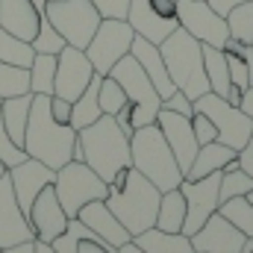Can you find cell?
I'll list each match as a JSON object with an SVG mask.
<instances>
[{"mask_svg": "<svg viewBox=\"0 0 253 253\" xmlns=\"http://www.w3.org/2000/svg\"><path fill=\"white\" fill-rule=\"evenodd\" d=\"M100 74H94L91 77V83L85 85V91L71 103V121L68 124L74 126V129H83V126L94 124L100 115H103V109H100V100H97V94H100Z\"/></svg>", "mask_w": 253, "mask_h": 253, "instance_id": "4316f807", "label": "cell"}, {"mask_svg": "<svg viewBox=\"0 0 253 253\" xmlns=\"http://www.w3.org/2000/svg\"><path fill=\"white\" fill-rule=\"evenodd\" d=\"M224 53H227V65H230V80H233V85H239L242 91L251 88L253 85V44L227 39Z\"/></svg>", "mask_w": 253, "mask_h": 253, "instance_id": "d4e9b609", "label": "cell"}, {"mask_svg": "<svg viewBox=\"0 0 253 253\" xmlns=\"http://www.w3.org/2000/svg\"><path fill=\"white\" fill-rule=\"evenodd\" d=\"M39 12L33 0H0V27L9 30L12 36L33 42L39 33Z\"/></svg>", "mask_w": 253, "mask_h": 253, "instance_id": "7402d4cb", "label": "cell"}, {"mask_svg": "<svg viewBox=\"0 0 253 253\" xmlns=\"http://www.w3.org/2000/svg\"><path fill=\"white\" fill-rule=\"evenodd\" d=\"M74 144H77V129L71 124H59L50 112V94H33L30 106V121L24 135V150L27 156L62 168L65 162L74 159Z\"/></svg>", "mask_w": 253, "mask_h": 253, "instance_id": "7a4b0ae2", "label": "cell"}, {"mask_svg": "<svg viewBox=\"0 0 253 253\" xmlns=\"http://www.w3.org/2000/svg\"><path fill=\"white\" fill-rule=\"evenodd\" d=\"M132 39H135V30L129 27L126 18H103L97 33L91 36V42L85 47V56L94 65V74L106 77L115 68V62H121L129 53Z\"/></svg>", "mask_w": 253, "mask_h": 253, "instance_id": "30bf717a", "label": "cell"}, {"mask_svg": "<svg viewBox=\"0 0 253 253\" xmlns=\"http://www.w3.org/2000/svg\"><path fill=\"white\" fill-rule=\"evenodd\" d=\"M224 18H227L230 39L245 42V44H253V0H245V3H239V6H233Z\"/></svg>", "mask_w": 253, "mask_h": 253, "instance_id": "1f68e13d", "label": "cell"}, {"mask_svg": "<svg viewBox=\"0 0 253 253\" xmlns=\"http://www.w3.org/2000/svg\"><path fill=\"white\" fill-rule=\"evenodd\" d=\"M162 109H171V112H177V115L191 118V115H194V100L186 97V91H180V88H177L171 97H165V100H162Z\"/></svg>", "mask_w": 253, "mask_h": 253, "instance_id": "ab89813d", "label": "cell"}, {"mask_svg": "<svg viewBox=\"0 0 253 253\" xmlns=\"http://www.w3.org/2000/svg\"><path fill=\"white\" fill-rule=\"evenodd\" d=\"M126 21L135 30V36H141L153 44H162L180 27L177 0H129Z\"/></svg>", "mask_w": 253, "mask_h": 253, "instance_id": "8fae6325", "label": "cell"}, {"mask_svg": "<svg viewBox=\"0 0 253 253\" xmlns=\"http://www.w3.org/2000/svg\"><path fill=\"white\" fill-rule=\"evenodd\" d=\"M33 56H36V50H33L30 42L18 39V36H12L9 30L0 27V62L30 68V65H33Z\"/></svg>", "mask_w": 253, "mask_h": 253, "instance_id": "4dcf8cb0", "label": "cell"}, {"mask_svg": "<svg viewBox=\"0 0 253 253\" xmlns=\"http://www.w3.org/2000/svg\"><path fill=\"white\" fill-rule=\"evenodd\" d=\"M30 91V68L0 62V97H18Z\"/></svg>", "mask_w": 253, "mask_h": 253, "instance_id": "836d02e7", "label": "cell"}, {"mask_svg": "<svg viewBox=\"0 0 253 253\" xmlns=\"http://www.w3.org/2000/svg\"><path fill=\"white\" fill-rule=\"evenodd\" d=\"M129 53H132V56L138 59V65L144 68V74L150 77V83L156 85V91H159V97H162V100H165V97H171V94L177 91V85H174V80H171V74H168V68H165V59H162L159 44H153V42H147V39L135 36V39H132Z\"/></svg>", "mask_w": 253, "mask_h": 253, "instance_id": "44dd1931", "label": "cell"}, {"mask_svg": "<svg viewBox=\"0 0 253 253\" xmlns=\"http://www.w3.org/2000/svg\"><path fill=\"white\" fill-rule=\"evenodd\" d=\"M97 100H100V109H103V115H118L121 109L126 106V91H124V85L115 80V77H103L100 80V94H97Z\"/></svg>", "mask_w": 253, "mask_h": 253, "instance_id": "d590c367", "label": "cell"}, {"mask_svg": "<svg viewBox=\"0 0 253 253\" xmlns=\"http://www.w3.org/2000/svg\"><path fill=\"white\" fill-rule=\"evenodd\" d=\"M3 174H6V165H3V162H0V177H3Z\"/></svg>", "mask_w": 253, "mask_h": 253, "instance_id": "816d5d0a", "label": "cell"}, {"mask_svg": "<svg viewBox=\"0 0 253 253\" xmlns=\"http://www.w3.org/2000/svg\"><path fill=\"white\" fill-rule=\"evenodd\" d=\"M218 212H221L233 227H239L245 236H251V239H253V203L245 197V194L224 200V203L218 206Z\"/></svg>", "mask_w": 253, "mask_h": 253, "instance_id": "d6a6232c", "label": "cell"}, {"mask_svg": "<svg viewBox=\"0 0 253 253\" xmlns=\"http://www.w3.org/2000/svg\"><path fill=\"white\" fill-rule=\"evenodd\" d=\"M91 77H94V65L85 56V50L65 44L62 50H59V56H56L53 94H59V97H65V100L74 103V100L85 91V85L91 83Z\"/></svg>", "mask_w": 253, "mask_h": 253, "instance_id": "5bb4252c", "label": "cell"}, {"mask_svg": "<svg viewBox=\"0 0 253 253\" xmlns=\"http://www.w3.org/2000/svg\"><path fill=\"white\" fill-rule=\"evenodd\" d=\"M156 124H159L165 141L171 144V150H174V156H177V162H180V168H183V174H186L191 168V162H194V156H197V150H200V144H197V138H194L191 118L177 115V112H171V109H159Z\"/></svg>", "mask_w": 253, "mask_h": 253, "instance_id": "d6986e66", "label": "cell"}, {"mask_svg": "<svg viewBox=\"0 0 253 253\" xmlns=\"http://www.w3.org/2000/svg\"><path fill=\"white\" fill-rule=\"evenodd\" d=\"M30 106H33V91L18 94V97H3L0 112H3V124L9 129L12 141L24 147V135H27V121H30Z\"/></svg>", "mask_w": 253, "mask_h": 253, "instance_id": "484cf974", "label": "cell"}, {"mask_svg": "<svg viewBox=\"0 0 253 253\" xmlns=\"http://www.w3.org/2000/svg\"><path fill=\"white\" fill-rule=\"evenodd\" d=\"M115 253H147V251H141V248H138V245L129 239V242H126V245H121V248H118Z\"/></svg>", "mask_w": 253, "mask_h": 253, "instance_id": "c3c4849f", "label": "cell"}, {"mask_svg": "<svg viewBox=\"0 0 253 253\" xmlns=\"http://www.w3.org/2000/svg\"><path fill=\"white\" fill-rule=\"evenodd\" d=\"M0 253H3V251H0Z\"/></svg>", "mask_w": 253, "mask_h": 253, "instance_id": "f5cc1de1", "label": "cell"}, {"mask_svg": "<svg viewBox=\"0 0 253 253\" xmlns=\"http://www.w3.org/2000/svg\"><path fill=\"white\" fill-rule=\"evenodd\" d=\"M132 242L147 253H194L191 236H186V233H165L159 227H150V230L132 236Z\"/></svg>", "mask_w": 253, "mask_h": 253, "instance_id": "cb8c5ba5", "label": "cell"}, {"mask_svg": "<svg viewBox=\"0 0 253 253\" xmlns=\"http://www.w3.org/2000/svg\"><path fill=\"white\" fill-rule=\"evenodd\" d=\"M206 3H209L218 15H227L233 6H239V3H245V0H206Z\"/></svg>", "mask_w": 253, "mask_h": 253, "instance_id": "f6af8a7d", "label": "cell"}, {"mask_svg": "<svg viewBox=\"0 0 253 253\" xmlns=\"http://www.w3.org/2000/svg\"><path fill=\"white\" fill-rule=\"evenodd\" d=\"M221 174L224 171H212L209 177H200V180H183L180 191L186 197V224H183V233L194 236L206 221L209 215L218 212L221 206Z\"/></svg>", "mask_w": 253, "mask_h": 253, "instance_id": "7c38bea8", "label": "cell"}, {"mask_svg": "<svg viewBox=\"0 0 253 253\" xmlns=\"http://www.w3.org/2000/svg\"><path fill=\"white\" fill-rule=\"evenodd\" d=\"M30 44H33L36 53H53V56H59V50H62L68 42L56 33V27L47 21V15H42L39 18V33H36V39Z\"/></svg>", "mask_w": 253, "mask_h": 253, "instance_id": "8d00e7d4", "label": "cell"}, {"mask_svg": "<svg viewBox=\"0 0 253 253\" xmlns=\"http://www.w3.org/2000/svg\"><path fill=\"white\" fill-rule=\"evenodd\" d=\"M203 68H206L209 91L227 97L230 88H233V80H230V65H227V53H224V47L203 44Z\"/></svg>", "mask_w": 253, "mask_h": 253, "instance_id": "83f0119b", "label": "cell"}, {"mask_svg": "<svg viewBox=\"0 0 253 253\" xmlns=\"http://www.w3.org/2000/svg\"><path fill=\"white\" fill-rule=\"evenodd\" d=\"M191 126H194V138H197V144L218 141V129H215V124H212L203 112H197V109H194V115H191Z\"/></svg>", "mask_w": 253, "mask_h": 253, "instance_id": "f35d334b", "label": "cell"}, {"mask_svg": "<svg viewBox=\"0 0 253 253\" xmlns=\"http://www.w3.org/2000/svg\"><path fill=\"white\" fill-rule=\"evenodd\" d=\"M129 156H132V168L141 171L159 191L177 189L186 180V174H183L171 144L165 141L159 124L138 126L129 135Z\"/></svg>", "mask_w": 253, "mask_h": 253, "instance_id": "5b68a950", "label": "cell"}, {"mask_svg": "<svg viewBox=\"0 0 253 253\" xmlns=\"http://www.w3.org/2000/svg\"><path fill=\"white\" fill-rule=\"evenodd\" d=\"M230 162H236V150L221 144V141H209V144H200L191 168L186 171V180H200V177H209L212 171H224Z\"/></svg>", "mask_w": 253, "mask_h": 253, "instance_id": "603a6c76", "label": "cell"}, {"mask_svg": "<svg viewBox=\"0 0 253 253\" xmlns=\"http://www.w3.org/2000/svg\"><path fill=\"white\" fill-rule=\"evenodd\" d=\"M236 165L242 168V171H248L253 177V132H251V138H248V144L236 153Z\"/></svg>", "mask_w": 253, "mask_h": 253, "instance_id": "7bdbcfd3", "label": "cell"}, {"mask_svg": "<svg viewBox=\"0 0 253 253\" xmlns=\"http://www.w3.org/2000/svg\"><path fill=\"white\" fill-rule=\"evenodd\" d=\"M159 200H162V191L132 165H126L115 174V180L109 183V194H106V206L129 230V236H138L156 227Z\"/></svg>", "mask_w": 253, "mask_h": 253, "instance_id": "6da1fadb", "label": "cell"}, {"mask_svg": "<svg viewBox=\"0 0 253 253\" xmlns=\"http://www.w3.org/2000/svg\"><path fill=\"white\" fill-rule=\"evenodd\" d=\"M53 189H56V197H59V203H62L65 215H68V218H77V212H80L85 203H91V200H106L109 183H106L94 168H88L85 162L71 159V162H65L62 168H56Z\"/></svg>", "mask_w": 253, "mask_h": 253, "instance_id": "52a82bcc", "label": "cell"}, {"mask_svg": "<svg viewBox=\"0 0 253 253\" xmlns=\"http://www.w3.org/2000/svg\"><path fill=\"white\" fill-rule=\"evenodd\" d=\"M177 18H180V27L189 36H194L200 44L224 47L230 39L227 18L218 15L206 0H177Z\"/></svg>", "mask_w": 253, "mask_h": 253, "instance_id": "4fadbf2b", "label": "cell"}, {"mask_svg": "<svg viewBox=\"0 0 253 253\" xmlns=\"http://www.w3.org/2000/svg\"><path fill=\"white\" fill-rule=\"evenodd\" d=\"M162 59L165 68L174 80V85L180 91H186V97H200L209 91V80H206V68H203V44L189 36L183 27H177L162 44Z\"/></svg>", "mask_w": 253, "mask_h": 253, "instance_id": "8992f818", "label": "cell"}, {"mask_svg": "<svg viewBox=\"0 0 253 253\" xmlns=\"http://www.w3.org/2000/svg\"><path fill=\"white\" fill-rule=\"evenodd\" d=\"M21 242H36V233H33L27 212L21 209L18 197H15L9 171H6L0 177V251L21 245Z\"/></svg>", "mask_w": 253, "mask_h": 253, "instance_id": "9a60e30c", "label": "cell"}, {"mask_svg": "<svg viewBox=\"0 0 253 253\" xmlns=\"http://www.w3.org/2000/svg\"><path fill=\"white\" fill-rule=\"evenodd\" d=\"M103 18H126L129 0H91Z\"/></svg>", "mask_w": 253, "mask_h": 253, "instance_id": "60d3db41", "label": "cell"}, {"mask_svg": "<svg viewBox=\"0 0 253 253\" xmlns=\"http://www.w3.org/2000/svg\"><path fill=\"white\" fill-rule=\"evenodd\" d=\"M3 253H36V242H21V245H12Z\"/></svg>", "mask_w": 253, "mask_h": 253, "instance_id": "bcb514c9", "label": "cell"}, {"mask_svg": "<svg viewBox=\"0 0 253 253\" xmlns=\"http://www.w3.org/2000/svg\"><path fill=\"white\" fill-rule=\"evenodd\" d=\"M0 103H3V97H0ZM24 159H27V150L12 141L9 129L3 124V112H0V162H3L6 168H12V165H18V162H24Z\"/></svg>", "mask_w": 253, "mask_h": 253, "instance_id": "74e56055", "label": "cell"}, {"mask_svg": "<svg viewBox=\"0 0 253 253\" xmlns=\"http://www.w3.org/2000/svg\"><path fill=\"white\" fill-rule=\"evenodd\" d=\"M50 112L59 124H68L71 121V100H65L59 94H50Z\"/></svg>", "mask_w": 253, "mask_h": 253, "instance_id": "b9f144b4", "label": "cell"}, {"mask_svg": "<svg viewBox=\"0 0 253 253\" xmlns=\"http://www.w3.org/2000/svg\"><path fill=\"white\" fill-rule=\"evenodd\" d=\"M77 253H115V251H112L109 245H103V242H94V239H80Z\"/></svg>", "mask_w": 253, "mask_h": 253, "instance_id": "ee69618b", "label": "cell"}, {"mask_svg": "<svg viewBox=\"0 0 253 253\" xmlns=\"http://www.w3.org/2000/svg\"><path fill=\"white\" fill-rule=\"evenodd\" d=\"M44 15L65 42L80 50L88 47L91 36L97 33V27L103 21V15L97 12V6L91 0H47Z\"/></svg>", "mask_w": 253, "mask_h": 253, "instance_id": "ba28073f", "label": "cell"}, {"mask_svg": "<svg viewBox=\"0 0 253 253\" xmlns=\"http://www.w3.org/2000/svg\"><path fill=\"white\" fill-rule=\"evenodd\" d=\"M245 239L248 236L239 227H233L221 212H215L191 236V245H194V253H242Z\"/></svg>", "mask_w": 253, "mask_h": 253, "instance_id": "e0dca14e", "label": "cell"}, {"mask_svg": "<svg viewBox=\"0 0 253 253\" xmlns=\"http://www.w3.org/2000/svg\"><path fill=\"white\" fill-rule=\"evenodd\" d=\"M239 106H242V109L253 118V85H251V88H245V94H242V103H239Z\"/></svg>", "mask_w": 253, "mask_h": 253, "instance_id": "7dc6e473", "label": "cell"}, {"mask_svg": "<svg viewBox=\"0 0 253 253\" xmlns=\"http://www.w3.org/2000/svg\"><path fill=\"white\" fill-rule=\"evenodd\" d=\"M30 224H33V233L39 242H53L56 236H62L65 227H68V215H65L62 203L56 197L53 186H44L39 191V197L33 200V209H30Z\"/></svg>", "mask_w": 253, "mask_h": 253, "instance_id": "ac0fdd59", "label": "cell"}, {"mask_svg": "<svg viewBox=\"0 0 253 253\" xmlns=\"http://www.w3.org/2000/svg\"><path fill=\"white\" fill-rule=\"evenodd\" d=\"M6 171H9L15 197H18V203H21V209H24L27 215H30L33 200L39 197V191L44 189V186H53V180H56V168H50V165H44V162H39V159H33V156H27L24 162L12 165V168H6Z\"/></svg>", "mask_w": 253, "mask_h": 253, "instance_id": "2e32d148", "label": "cell"}, {"mask_svg": "<svg viewBox=\"0 0 253 253\" xmlns=\"http://www.w3.org/2000/svg\"><path fill=\"white\" fill-rule=\"evenodd\" d=\"M56 83V56L53 53H36L30 65V91L33 94H53Z\"/></svg>", "mask_w": 253, "mask_h": 253, "instance_id": "f546056e", "label": "cell"}, {"mask_svg": "<svg viewBox=\"0 0 253 253\" xmlns=\"http://www.w3.org/2000/svg\"><path fill=\"white\" fill-rule=\"evenodd\" d=\"M36 253H56V251H53L50 242H39V239H36Z\"/></svg>", "mask_w": 253, "mask_h": 253, "instance_id": "681fc988", "label": "cell"}, {"mask_svg": "<svg viewBox=\"0 0 253 253\" xmlns=\"http://www.w3.org/2000/svg\"><path fill=\"white\" fill-rule=\"evenodd\" d=\"M77 218H80L91 233H97L100 242H106L112 251H118L121 245H126V242L132 239L129 230L115 218V212L106 206V200H91V203H85V206L77 212Z\"/></svg>", "mask_w": 253, "mask_h": 253, "instance_id": "ffe728a7", "label": "cell"}, {"mask_svg": "<svg viewBox=\"0 0 253 253\" xmlns=\"http://www.w3.org/2000/svg\"><path fill=\"white\" fill-rule=\"evenodd\" d=\"M183 224H186V197H183L180 186L162 191L159 212H156V227L165 230V233H183Z\"/></svg>", "mask_w": 253, "mask_h": 253, "instance_id": "f1b7e54d", "label": "cell"}, {"mask_svg": "<svg viewBox=\"0 0 253 253\" xmlns=\"http://www.w3.org/2000/svg\"><path fill=\"white\" fill-rule=\"evenodd\" d=\"M109 77H115L126 91V106L115 115L118 126L126 135H132L138 126L156 124V115L162 109V97H159L156 85L150 83V77L144 74V68L138 65V59L132 53H126L121 62H115Z\"/></svg>", "mask_w": 253, "mask_h": 253, "instance_id": "277c9868", "label": "cell"}, {"mask_svg": "<svg viewBox=\"0 0 253 253\" xmlns=\"http://www.w3.org/2000/svg\"><path fill=\"white\" fill-rule=\"evenodd\" d=\"M194 109L203 112V115L215 124L221 144L233 147L236 153L248 144V138H251V132H253V118L242 109V106H233L227 97H221V94H215V91H206V94L194 97Z\"/></svg>", "mask_w": 253, "mask_h": 253, "instance_id": "9c48e42d", "label": "cell"}, {"mask_svg": "<svg viewBox=\"0 0 253 253\" xmlns=\"http://www.w3.org/2000/svg\"><path fill=\"white\" fill-rule=\"evenodd\" d=\"M245 197H248V200H251V203H253V189H251V191H248V194H245Z\"/></svg>", "mask_w": 253, "mask_h": 253, "instance_id": "f907efd6", "label": "cell"}, {"mask_svg": "<svg viewBox=\"0 0 253 253\" xmlns=\"http://www.w3.org/2000/svg\"><path fill=\"white\" fill-rule=\"evenodd\" d=\"M253 189V177L248 171H242L236 162H230L227 168H224V174H221V203L224 200H230V197H239V194H248Z\"/></svg>", "mask_w": 253, "mask_h": 253, "instance_id": "e575fe53", "label": "cell"}, {"mask_svg": "<svg viewBox=\"0 0 253 253\" xmlns=\"http://www.w3.org/2000/svg\"><path fill=\"white\" fill-rule=\"evenodd\" d=\"M77 144L83 147V162L94 168L106 183H112L121 168L132 165L129 135L118 126L112 115H100L94 124L77 129Z\"/></svg>", "mask_w": 253, "mask_h": 253, "instance_id": "3957f363", "label": "cell"}]
</instances>
